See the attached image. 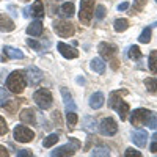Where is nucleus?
I'll return each instance as SVG.
<instances>
[{
    "label": "nucleus",
    "mask_w": 157,
    "mask_h": 157,
    "mask_svg": "<svg viewBox=\"0 0 157 157\" xmlns=\"http://www.w3.org/2000/svg\"><path fill=\"white\" fill-rule=\"evenodd\" d=\"M3 54H5L8 58H13V60H22V58H24L22 50L14 49V47H11V46H5V47H3Z\"/></svg>",
    "instance_id": "aec40b11"
},
{
    "label": "nucleus",
    "mask_w": 157,
    "mask_h": 157,
    "mask_svg": "<svg viewBox=\"0 0 157 157\" xmlns=\"http://www.w3.org/2000/svg\"><path fill=\"white\" fill-rule=\"evenodd\" d=\"M91 157H110V151L105 146H99L91 152Z\"/></svg>",
    "instance_id": "393cba45"
},
{
    "label": "nucleus",
    "mask_w": 157,
    "mask_h": 157,
    "mask_svg": "<svg viewBox=\"0 0 157 157\" xmlns=\"http://www.w3.org/2000/svg\"><path fill=\"white\" fill-rule=\"evenodd\" d=\"M6 134H8V126L3 118L0 116V135H6Z\"/></svg>",
    "instance_id": "e433bc0d"
},
{
    "label": "nucleus",
    "mask_w": 157,
    "mask_h": 157,
    "mask_svg": "<svg viewBox=\"0 0 157 157\" xmlns=\"http://www.w3.org/2000/svg\"><path fill=\"white\" fill-rule=\"evenodd\" d=\"M151 115V110L148 109H135L132 113H130V123L132 126H143L145 123H148V118Z\"/></svg>",
    "instance_id": "9d476101"
},
{
    "label": "nucleus",
    "mask_w": 157,
    "mask_h": 157,
    "mask_svg": "<svg viewBox=\"0 0 157 157\" xmlns=\"http://www.w3.org/2000/svg\"><path fill=\"white\" fill-rule=\"evenodd\" d=\"M99 130L102 135H107V137H113L118 132V124L113 118H104L99 124Z\"/></svg>",
    "instance_id": "9b49d317"
},
{
    "label": "nucleus",
    "mask_w": 157,
    "mask_h": 157,
    "mask_svg": "<svg viewBox=\"0 0 157 157\" xmlns=\"http://www.w3.org/2000/svg\"><path fill=\"white\" fill-rule=\"evenodd\" d=\"M145 85H146V88H148L149 93L157 94V78H152V77L145 78Z\"/></svg>",
    "instance_id": "b1692460"
},
{
    "label": "nucleus",
    "mask_w": 157,
    "mask_h": 157,
    "mask_svg": "<svg viewBox=\"0 0 157 157\" xmlns=\"http://www.w3.org/2000/svg\"><path fill=\"white\" fill-rule=\"evenodd\" d=\"M149 69L151 72L157 74V50H151L149 54Z\"/></svg>",
    "instance_id": "a878e982"
},
{
    "label": "nucleus",
    "mask_w": 157,
    "mask_h": 157,
    "mask_svg": "<svg viewBox=\"0 0 157 157\" xmlns=\"http://www.w3.org/2000/svg\"><path fill=\"white\" fill-rule=\"evenodd\" d=\"M104 102H105V98H104V94L101 93V91H98V93H94L93 96L90 98V107L98 110V109H101L104 105Z\"/></svg>",
    "instance_id": "f3484780"
},
{
    "label": "nucleus",
    "mask_w": 157,
    "mask_h": 157,
    "mask_svg": "<svg viewBox=\"0 0 157 157\" xmlns=\"http://www.w3.org/2000/svg\"><path fill=\"white\" fill-rule=\"evenodd\" d=\"M124 157H143L140 151L134 149V148H127L126 152H124Z\"/></svg>",
    "instance_id": "c9c22d12"
},
{
    "label": "nucleus",
    "mask_w": 157,
    "mask_h": 157,
    "mask_svg": "<svg viewBox=\"0 0 157 157\" xmlns=\"http://www.w3.org/2000/svg\"><path fill=\"white\" fill-rule=\"evenodd\" d=\"M77 115H75V112H68V116H66V121H68V127L69 129H74L75 127V124H77Z\"/></svg>",
    "instance_id": "7c9ffc66"
},
{
    "label": "nucleus",
    "mask_w": 157,
    "mask_h": 157,
    "mask_svg": "<svg viewBox=\"0 0 157 157\" xmlns=\"http://www.w3.org/2000/svg\"><path fill=\"white\" fill-rule=\"evenodd\" d=\"M54 30L60 38H69L75 33L74 24H71L69 21H55L54 22Z\"/></svg>",
    "instance_id": "0eeeda50"
},
{
    "label": "nucleus",
    "mask_w": 157,
    "mask_h": 157,
    "mask_svg": "<svg viewBox=\"0 0 157 157\" xmlns=\"http://www.w3.org/2000/svg\"><path fill=\"white\" fill-rule=\"evenodd\" d=\"M58 140H60L58 134H50V135H49V137L43 141V146H44V148H50V146H54Z\"/></svg>",
    "instance_id": "bb28decb"
},
{
    "label": "nucleus",
    "mask_w": 157,
    "mask_h": 157,
    "mask_svg": "<svg viewBox=\"0 0 157 157\" xmlns=\"http://www.w3.org/2000/svg\"><path fill=\"white\" fill-rule=\"evenodd\" d=\"M152 138H154V141H157V132H155V134L152 135Z\"/></svg>",
    "instance_id": "a18cd8bd"
},
{
    "label": "nucleus",
    "mask_w": 157,
    "mask_h": 157,
    "mask_svg": "<svg viewBox=\"0 0 157 157\" xmlns=\"http://www.w3.org/2000/svg\"><path fill=\"white\" fill-rule=\"evenodd\" d=\"M10 99H11L10 93H8V91H6L5 88L0 86V107H5L6 104L10 102Z\"/></svg>",
    "instance_id": "cd10ccee"
},
{
    "label": "nucleus",
    "mask_w": 157,
    "mask_h": 157,
    "mask_svg": "<svg viewBox=\"0 0 157 157\" xmlns=\"http://www.w3.org/2000/svg\"><path fill=\"white\" fill-rule=\"evenodd\" d=\"M25 72V78H27V83H30L32 86H36L43 82L44 74L41 69H38L36 66H29L27 69L24 71Z\"/></svg>",
    "instance_id": "1a4fd4ad"
},
{
    "label": "nucleus",
    "mask_w": 157,
    "mask_h": 157,
    "mask_svg": "<svg viewBox=\"0 0 157 157\" xmlns=\"http://www.w3.org/2000/svg\"><path fill=\"white\" fill-rule=\"evenodd\" d=\"M127 8H129V2H123L121 5H118V10H120V11H124Z\"/></svg>",
    "instance_id": "79ce46f5"
},
{
    "label": "nucleus",
    "mask_w": 157,
    "mask_h": 157,
    "mask_svg": "<svg viewBox=\"0 0 157 157\" xmlns=\"http://www.w3.org/2000/svg\"><path fill=\"white\" fill-rule=\"evenodd\" d=\"M27 33L30 36H41V33H43V22L39 21V19L33 21L27 27Z\"/></svg>",
    "instance_id": "6ab92c4d"
},
{
    "label": "nucleus",
    "mask_w": 157,
    "mask_h": 157,
    "mask_svg": "<svg viewBox=\"0 0 157 157\" xmlns=\"http://www.w3.org/2000/svg\"><path fill=\"white\" fill-rule=\"evenodd\" d=\"M98 50H99V54L101 57H104L105 60L110 61V66L112 69H118V50L113 44H109V43H101L98 46Z\"/></svg>",
    "instance_id": "7ed1b4c3"
},
{
    "label": "nucleus",
    "mask_w": 157,
    "mask_h": 157,
    "mask_svg": "<svg viewBox=\"0 0 157 157\" xmlns=\"http://www.w3.org/2000/svg\"><path fill=\"white\" fill-rule=\"evenodd\" d=\"M33 101L36 102V105L43 110H47L52 107L54 104V98H52V93L47 88H39L38 91H35L33 94Z\"/></svg>",
    "instance_id": "39448f33"
},
{
    "label": "nucleus",
    "mask_w": 157,
    "mask_h": 157,
    "mask_svg": "<svg viewBox=\"0 0 157 157\" xmlns=\"http://www.w3.org/2000/svg\"><path fill=\"white\" fill-rule=\"evenodd\" d=\"M145 3H146V0H135V2H134V6H132V11H134V13L141 11L143 8H145Z\"/></svg>",
    "instance_id": "f704fd0d"
},
{
    "label": "nucleus",
    "mask_w": 157,
    "mask_h": 157,
    "mask_svg": "<svg viewBox=\"0 0 157 157\" xmlns=\"http://www.w3.org/2000/svg\"><path fill=\"white\" fill-rule=\"evenodd\" d=\"M138 41H140L141 44H148V43L151 41V27H146L145 30L141 32V35H140V38H138Z\"/></svg>",
    "instance_id": "c85d7f7f"
},
{
    "label": "nucleus",
    "mask_w": 157,
    "mask_h": 157,
    "mask_svg": "<svg viewBox=\"0 0 157 157\" xmlns=\"http://www.w3.org/2000/svg\"><path fill=\"white\" fill-rule=\"evenodd\" d=\"M129 58H132V60H138L141 58V52L138 49V46H132L129 49Z\"/></svg>",
    "instance_id": "2f4dec72"
},
{
    "label": "nucleus",
    "mask_w": 157,
    "mask_h": 157,
    "mask_svg": "<svg viewBox=\"0 0 157 157\" xmlns=\"http://www.w3.org/2000/svg\"><path fill=\"white\" fill-rule=\"evenodd\" d=\"M0 157H10V154H8L5 146H0Z\"/></svg>",
    "instance_id": "a19ab883"
},
{
    "label": "nucleus",
    "mask_w": 157,
    "mask_h": 157,
    "mask_svg": "<svg viewBox=\"0 0 157 157\" xmlns=\"http://www.w3.org/2000/svg\"><path fill=\"white\" fill-rule=\"evenodd\" d=\"M13 137L19 143H29L35 138V132L27 126H16L13 130Z\"/></svg>",
    "instance_id": "6e6552de"
},
{
    "label": "nucleus",
    "mask_w": 157,
    "mask_h": 157,
    "mask_svg": "<svg viewBox=\"0 0 157 157\" xmlns=\"http://www.w3.org/2000/svg\"><path fill=\"white\" fill-rule=\"evenodd\" d=\"M30 14L33 17H36V19L44 16V3L41 2V0H35V3L30 6Z\"/></svg>",
    "instance_id": "a211bd4d"
},
{
    "label": "nucleus",
    "mask_w": 157,
    "mask_h": 157,
    "mask_svg": "<svg viewBox=\"0 0 157 157\" xmlns=\"http://www.w3.org/2000/svg\"><path fill=\"white\" fill-rule=\"evenodd\" d=\"M27 44H29L30 47L36 49V50H39V49H41V44H39V43H36L35 39H27Z\"/></svg>",
    "instance_id": "58836bf2"
},
{
    "label": "nucleus",
    "mask_w": 157,
    "mask_h": 157,
    "mask_svg": "<svg viewBox=\"0 0 157 157\" xmlns=\"http://www.w3.org/2000/svg\"><path fill=\"white\" fill-rule=\"evenodd\" d=\"M57 49L58 52L64 57V58H68V60H72V58H77L78 57V50H75L72 46L69 44H64V43H58L57 44Z\"/></svg>",
    "instance_id": "f8f14e48"
},
{
    "label": "nucleus",
    "mask_w": 157,
    "mask_h": 157,
    "mask_svg": "<svg viewBox=\"0 0 157 157\" xmlns=\"http://www.w3.org/2000/svg\"><path fill=\"white\" fill-rule=\"evenodd\" d=\"M16 29V25L14 22H13L6 14H0V32H3V33H10Z\"/></svg>",
    "instance_id": "4468645a"
},
{
    "label": "nucleus",
    "mask_w": 157,
    "mask_h": 157,
    "mask_svg": "<svg viewBox=\"0 0 157 157\" xmlns=\"http://www.w3.org/2000/svg\"><path fill=\"white\" fill-rule=\"evenodd\" d=\"M58 11H60L58 14H60L61 17H72V16H74V3H72V2H64V3L60 6Z\"/></svg>",
    "instance_id": "412c9836"
},
{
    "label": "nucleus",
    "mask_w": 157,
    "mask_h": 157,
    "mask_svg": "<svg viewBox=\"0 0 157 157\" xmlns=\"http://www.w3.org/2000/svg\"><path fill=\"white\" fill-rule=\"evenodd\" d=\"M19 118H21V121H22L24 124H35V123H36V113H35L33 109H25V110H22L21 115H19Z\"/></svg>",
    "instance_id": "2eb2a0df"
},
{
    "label": "nucleus",
    "mask_w": 157,
    "mask_h": 157,
    "mask_svg": "<svg viewBox=\"0 0 157 157\" xmlns=\"http://www.w3.org/2000/svg\"><path fill=\"white\" fill-rule=\"evenodd\" d=\"M27 86V78H25V72L24 71H13L8 78H6V88L11 93H22Z\"/></svg>",
    "instance_id": "f257e3e1"
},
{
    "label": "nucleus",
    "mask_w": 157,
    "mask_h": 157,
    "mask_svg": "<svg viewBox=\"0 0 157 157\" xmlns=\"http://www.w3.org/2000/svg\"><path fill=\"white\" fill-rule=\"evenodd\" d=\"M151 152H154V154H157V141H154L152 145H151Z\"/></svg>",
    "instance_id": "37998d69"
},
{
    "label": "nucleus",
    "mask_w": 157,
    "mask_h": 157,
    "mask_svg": "<svg viewBox=\"0 0 157 157\" xmlns=\"http://www.w3.org/2000/svg\"><path fill=\"white\" fill-rule=\"evenodd\" d=\"M83 123H85V129H86V130H90V132H94V130H96V121H94V118L85 116Z\"/></svg>",
    "instance_id": "c756f323"
},
{
    "label": "nucleus",
    "mask_w": 157,
    "mask_h": 157,
    "mask_svg": "<svg viewBox=\"0 0 157 157\" xmlns=\"http://www.w3.org/2000/svg\"><path fill=\"white\" fill-rule=\"evenodd\" d=\"M94 13V0H82L80 2V13H78V19L82 24L90 25L91 19H93Z\"/></svg>",
    "instance_id": "423d86ee"
},
{
    "label": "nucleus",
    "mask_w": 157,
    "mask_h": 157,
    "mask_svg": "<svg viewBox=\"0 0 157 157\" xmlns=\"http://www.w3.org/2000/svg\"><path fill=\"white\" fill-rule=\"evenodd\" d=\"M148 127L157 129V113L151 112V115H149V118H148Z\"/></svg>",
    "instance_id": "473e14b6"
},
{
    "label": "nucleus",
    "mask_w": 157,
    "mask_h": 157,
    "mask_svg": "<svg viewBox=\"0 0 157 157\" xmlns=\"http://www.w3.org/2000/svg\"><path fill=\"white\" fill-rule=\"evenodd\" d=\"M123 93V91H121ZM120 91H113V93L110 94V99H109V105L120 115V120L121 121H124L126 118H127V113L130 112V107H129V104L126 102V101H123L121 99V94Z\"/></svg>",
    "instance_id": "f03ea898"
},
{
    "label": "nucleus",
    "mask_w": 157,
    "mask_h": 157,
    "mask_svg": "<svg viewBox=\"0 0 157 157\" xmlns=\"http://www.w3.org/2000/svg\"><path fill=\"white\" fill-rule=\"evenodd\" d=\"M52 116H54V120H55V121H57V124L60 126V124H61V118H60V112H58V110H55L54 113H52Z\"/></svg>",
    "instance_id": "ea45409f"
},
{
    "label": "nucleus",
    "mask_w": 157,
    "mask_h": 157,
    "mask_svg": "<svg viewBox=\"0 0 157 157\" xmlns=\"http://www.w3.org/2000/svg\"><path fill=\"white\" fill-rule=\"evenodd\" d=\"M104 16H105V6H104V5H98L96 6V19L102 21Z\"/></svg>",
    "instance_id": "72a5a7b5"
},
{
    "label": "nucleus",
    "mask_w": 157,
    "mask_h": 157,
    "mask_svg": "<svg viewBox=\"0 0 157 157\" xmlns=\"http://www.w3.org/2000/svg\"><path fill=\"white\" fill-rule=\"evenodd\" d=\"M78 148H80V141L77 138H69V143L57 148L55 151H52L50 157H72L75 151H78Z\"/></svg>",
    "instance_id": "20e7f679"
},
{
    "label": "nucleus",
    "mask_w": 157,
    "mask_h": 157,
    "mask_svg": "<svg viewBox=\"0 0 157 157\" xmlns=\"http://www.w3.org/2000/svg\"><path fill=\"white\" fill-rule=\"evenodd\" d=\"M129 29V21L127 19H116L115 21V30L118 33H123Z\"/></svg>",
    "instance_id": "5701e85b"
},
{
    "label": "nucleus",
    "mask_w": 157,
    "mask_h": 157,
    "mask_svg": "<svg viewBox=\"0 0 157 157\" xmlns=\"http://www.w3.org/2000/svg\"><path fill=\"white\" fill-rule=\"evenodd\" d=\"M155 2H157V0H155Z\"/></svg>",
    "instance_id": "de8ad7c7"
},
{
    "label": "nucleus",
    "mask_w": 157,
    "mask_h": 157,
    "mask_svg": "<svg viewBox=\"0 0 157 157\" xmlns=\"http://www.w3.org/2000/svg\"><path fill=\"white\" fill-rule=\"evenodd\" d=\"M132 141L135 143L138 148H145L146 143H148V132H146L145 129H137V130H134Z\"/></svg>",
    "instance_id": "ddd939ff"
},
{
    "label": "nucleus",
    "mask_w": 157,
    "mask_h": 157,
    "mask_svg": "<svg viewBox=\"0 0 157 157\" xmlns=\"http://www.w3.org/2000/svg\"><path fill=\"white\" fill-rule=\"evenodd\" d=\"M90 66H91V69H93L94 72H98V74H102L104 71H105V63H104V60L99 58V57L91 60Z\"/></svg>",
    "instance_id": "4be33fe9"
},
{
    "label": "nucleus",
    "mask_w": 157,
    "mask_h": 157,
    "mask_svg": "<svg viewBox=\"0 0 157 157\" xmlns=\"http://www.w3.org/2000/svg\"><path fill=\"white\" fill-rule=\"evenodd\" d=\"M24 16H25V17H29V16H30V6H27V8L24 10Z\"/></svg>",
    "instance_id": "c03bdc74"
},
{
    "label": "nucleus",
    "mask_w": 157,
    "mask_h": 157,
    "mask_svg": "<svg viewBox=\"0 0 157 157\" xmlns=\"http://www.w3.org/2000/svg\"><path fill=\"white\" fill-rule=\"evenodd\" d=\"M16 157H33V154H32L30 149H19Z\"/></svg>",
    "instance_id": "4c0bfd02"
},
{
    "label": "nucleus",
    "mask_w": 157,
    "mask_h": 157,
    "mask_svg": "<svg viewBox=\"0 0 157 157\" xmlns=\"http://www.w3.org/2000/svg\"><path fill=\"white\" fill-rule=\"evenodd\" d=\"M22 2H29V0H22Z\"/></svg>",
    "instance_id": "49530a36"
},
{
    "label": "nucleus",
    "mask_w": 157,
    "mask_h": 157,
    "mask_svg": "<svg viewBox=\"0 0 157 157\" xmlns=\"http://www.w3.org/2000/svg\"><path fill=\"white\" fill-rule=\"evenodd\" d=\"M61 96H63L64 107H66V110H68V112H75V102L72 101V96H71V93H69L66 88H61Z\"/></svg>",
    "instance_id": "dca6fc26"
}]
</instances>
